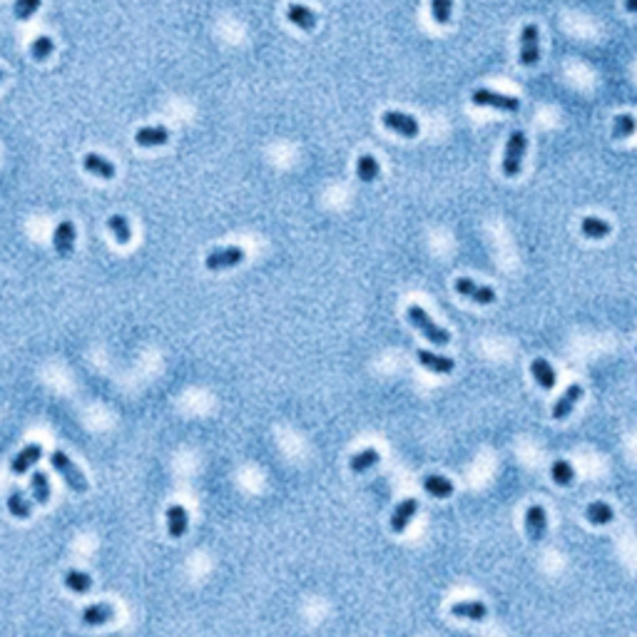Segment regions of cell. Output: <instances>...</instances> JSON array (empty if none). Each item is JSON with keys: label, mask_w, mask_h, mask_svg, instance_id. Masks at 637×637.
I'll list each match as a JSON object with an SVG mask.
<instances>
[{"label": "cell", "mask_w": 637, "mask_h": 637, "mask_svg": "<svg viewBox=\"0 0 637 637\" xmlns=\"http://www.w3.org/2000/svg\"><path fill=\"white\" fill-rule=\"evenodd\" d=\"M406 316H409L411 326H413L418 334H423V339H428L431 344H436V346H448V344H451V334H448V331H446L444 326H438L436 321H433V318L426 314V309H421L418 304L409 307Z\"/></svg>", "instance_id": "cell-1"}, {"label": "cell", "mask_w": 637, "mask_h": 637, "mask_svg": "<svg viewBox=\"0 0 637 637\" xmlns=\"http://www.w3.org/2000/svg\"><path fill=\"white\" fill-rule=\"evenodd\" d=\"M50 463H52V468L63 476L65 485H68L70 490H75V493H87V478L82 476V471L75 466L73 458H70L68 453H63V451H52Z\"/></svg>", "instance_id": "cell-2"}, {"label": "cell", "mask_w": 637, "mask_h": 637, "mask_svg": "<svg viewBox=\"0 0 637 637\" xmlns=\"http://www.w3.org/2000/svg\"><path fill=\"white\" fill-rule=\"evenodd\" d=\"M525 147H528V140H525V132L515 130L511 135L506 145V154H503V175L506 177H518L523 170V157H525Z\"/></svg>", "instance_id": "cell-3"}, {"label": "cell", "mask_w": 637, "mask_h": 637, "mask_svg": "<svg viewBox=\"0 0 637 637\" xmlns=\"http://www.w3.org/2000/svg\"><path fill=\"white\" fill-rule=\"evenodd\" d=\"M471 100H473V105H478V108H495V110H503V112H518V110H520V100H518V97L501 95V92L485 90V87L473 90Z\"/></svg>", "instance_id": "cell-4"}, {"label": "cell", "mask_w": 637, "mask_h": 637, "mask_svg": "<svg viewBox=\"0 0 637 637\" xmlns=\"http://www.w3.org/2000/svg\"><path fill=\"white\" fill-rule=\"evenodd\" d=\"M455 291L461 296H466V299H471V302L481 304V307H488V304L495 302V289L488 284H478L476 279L471 277H461L455 279Z\"/></svg>", "instance_id": "cell-5"}, {"label": "cell", "mask_w": 637, "mask_h": 637, "mask_svg": "<svg viewBox=\"0 0 637 637\" xmlns=\"http://www.w3.org/2000/svg\"><path fill=\"white\" fill-rule=\"evenodd\" d=\"M244 262V249L242 247H222V249H214L207 254L205 267L210 272H224V269L239 267Z\"/></svg>", "instance_id": "cell-6"}, {"label": "cell", "mask_w": 637, "mask_h": 637, "mask_svg": "<svg viewBox=\"0 0 637 637\" xmlns=\"http://www.w3.org/2000/svg\"><path fill=\"white\" fill-rule=\"evenodd\" d=\"M381 122L386 130L396 132V135L401 137H418V132H421V127H418V119L411 117V115L406 112H396V110H388V112L381 115Z\"/></svg>", "instance_id": "cell-7"}, {"label": "cell", "mask_w": 637, "mask_h": 637, "mask_svg": "<svg viewBox=\"0 0 637 637\" xmlns=\"http://www.w3.org/2000/svg\"><path fill=\"white\" fill-rule=\"evenodd\" d=\"M541 60V33L538 25H525L520 35V63L525 68H533Z\"/></svg>", "instance_id": "cell-8"}, {"label": "cell", "mask_w": 637, "mask_h": 637, "mask_svg": "<svg viewBox=\"0 0 637 637\" xmlns=\"http://www.w3.org/2000/svg\"><path fill=\"white\" fill-rule=\"evenodd\" d=\"M525 533H528L530 543H541L548 533V515L546 508L533 503V506L525 511Z\"/></svg>", "instance_id": "cell-9"}, {"label": "cell", "mask_w": 637, "mask_h": 637, "mask_svg": "<svg viewBox=\"0 0 637 637\" xmlns=\"http://www.w3.org/2000/svg\"><path fill=\"white\" fill-rule=\"evenodd\" d=\"M75 239H78L75 224L68 222V219H63V222L55 227V234H52V247H55L57 256L68 259V256L75 251Z\"/></svg>", "instance_id": "cell-10"}, {"label": "cell", "mask_w": 637, "mask_h": 637, "mask_svg": "<svg viewBox=\"0 0 637 637\" xmlns=\"http://www.w3.org/2000/svg\"><path fill=\"white\" fill-rule=\"evenodd\" d=\"M416 511H418V501H416V498H404V501L398 503L391 513V530L393 533H404V530L409 528L411 520H413Z\"/></svg>", "instance_id": "cell-11"}, {"label": "cell", "mask_w": 637, "mask_h": 637, "mask_svg": "<svg viewBox=\"0 0 637 637\" xmlns=\"http://www.w3.org/2000/svg\"><path fill=\"white\" fill-rule=\"evenodd\" d=\"M170 140V130L165 125H145L135 132V142L140 147H162Z\"/></svg>", "instance_id": "cell-12"}, {"label": "cell", "mask_w": 637, "mask_h": 637, "mask_svg": "<svg viewBox=\"0 0 637 637\" xmlns=\"http://www.w3.org/2000/svg\"><path fill=\"white\" fill-rule=\"evenodd\" d=\"M580 398H583V386H578V383L568 386V391L557 398V404L552 406V418H557V421H565V418L573 413V409L578 406V401H580Z\"/></svg>", "instance_id": "cell-13"}, {"label": "cell", "mask_w": 637, "mask_h": 637, "mask_svg": "<svg viewBox=\"0 0 637 637\" xmlns=\"http://www.w3.org/2000/svg\"><path fill=\"white\" fill-rule=\"evenodd\" d=\"M416 358H418V364H421L423 369L433 371V374H453V369H455V361L451 356H441V353L423 351V349L416 353Z\"/></svg>", "instance_id": "cell-14"}, {"label": "cell", "mask_w": 637, "mask_h": 637, "mask_svg": "<svg viewBox=\"0 0 637 637\" xmlns=\"http://www.w3.org/2000/svg\"><path fill=\"white\" fill-rule=\"evenodd\" d=\"M40 455H43V446L40 444H30V446H25L20 453L13 458V463H10V471L15 473V476H23V473H28L30 471V466H35V463L40 461Z\"/></svg>", "instance_id": "cell-15"}, {"label": "cell", "mask_w": 637, "mask_h": 637, "mask_svg": "<svg viewBox=\"0 0 637 637\" xmlns=\"http://www.w3.org/2000/svg\"><path fill=\"white\" fill-rule=\"evenodd\" d=\"M110 620H115V608L110 603H95L90 608L82 610V622L87 627H100L108 625Z\"/></svg>", "instance_id": "cell-16"}, {"label": "cell", "mask_w": 637, "mask_h": 637, "mask_svg": "<svg viewBox=\"0 0 637 637\" xmlns=\"http://www.w3.org/2000/svg\"><path fill=\"white\" fill-rule=\"evenodd\" d=\"M530 374H533L535 383H538L543 391H550V388H555V383H557L555 369L548 364L546 358H535L533 364H530Z\"/></svg>", "instance_id": "cell-17"}, {"label": "cell", "mask_w": 637, "mask_h": 637, "mask_svg": "<svg viewBox=\"0 0 637 637\" xmlns=\"http://www.w3.org/2000/svg\"><path fill=\"white\" fill-rule=\"evenodd\" d=\"M423 490L433 498H448V495H453L455 485L451 478L441 476V473H431V476L423 478Z\"/></svg>", "instance_id": "cell-18"}, {"label": "cell", "mask_w": 637, "mask_h": 637, "mask_svg": "<svg viewBox=\"0 0 637 637\" xmlns=\"http://www.w3.org/2000/svg\"><path fill=\"white\" fill-rule=\"evenodd\" d=\"M189 515L184 511V506H170L167 508V533L170 538H182L187 533Z\"/></svg>", "instance_id": "cell-19"}, {"label": "cell", "mask_w": 637, "mask_h": 637, "mask_svg": "<svg viewBox=\"0 0 637 637\" xmlns=\"http://www.w3.org/2000/svg\"><path fill=\"white\" fill-rule=\"evenodd\" d=\"M82 167H85L90 175L100 177V180H112L115 177V165L110 159H105L103 154H95V152L85 154V157H82Z\"/></svg>", "instance_id": "cell-20"}, {"label": "cell", "mask_w": 637, "mask_h": 637, "mask_svg": "<svg viewBox=\"0 0 637 637\" xmlns=\"http://www.w3.org/2000/svg\"><path fill=\"white\" fill-rule=\"evenodd\" d=\"M451 613L455 617H463V620H485L488 615V605L481 603V600H463V603H455L451 608Z\"/></svg>", "instance_id": "cell-21"}, {"label": "cell", "mask_w": 637, "mask_h": 637, "mask_svg": "<svg viewBox=\"0 0 637 637\" xmlns=\"http://www.w3.org/2000/svg\"><path fill=\"white\" fill-rule=\"evenodd\" d=\"M286 17H289V23H294L296 28H302V30L316 28V13L309 10V8L302 6V3H291V6L286 8Z\"/></svg>", "instance_id": "cell-22"}, {"label": "cell", "mask_w": 637, "mask_h": 637, "mask_svg": "<svg viewBox=\"0 0 637 637\" xmlns=\"http://www.w3.org/2000/svg\"><path fill=\"white\" fill-rule=\"evenodd\" d=\"M585 518L590 520L592 525H610L615 520V511L610 503L605 501H592L590 506L585 508Z\"/></svg>", "instance_id": "cell-23"}, {"label": "cell", "mask_w": 637, "mask_h": 637, "mask_svg": "<svg viewBox=\"0 0 637 637\" xmlns=\"http://www.w3.org/2000/svg\"><path fill=\"white\" fill-rule=\"evenodd\" d=\"M381 175V167H379V159L374 154H361L356 159V177L361 182H376Z\"/></svg>", "instance_id": "cell-24"}, {"label": "cell", "mask_w": 637, "mask_h": 637, "mask_svg": "<svg viewBox=\"0 0 637 637\" xmlns=\"http://www.w3.org/2000/svg\"><path fill=\"white\" fill-rule=\"evenodd\" d=\"M8 511H10V515H15L17 520H28L30 515H33V503L28 501L23 495V490H13L10 495H8Z\"/></svg>", "instance_id": "cell-25"}, {"label": "cell", "mask_w": 637, "mask_h": 637, "mask_svg": "<svg viewBox=\"0 0 637 637\" xmlns=\"http://www.w3.org/2000/svg\"><path fill=\"white\" fill-rule=\"evenodd\" d=\"M63 583H65V587H68V590L78 592V595H85V592H90L92 585H95L90 575L82 573V570H68V573H65V578H63Z\"/></svg>", "instance_id": "cell-26"}, {"label": "cell", "mask_w": 637, "mask_h": 637, "mask_svg": "<svg viewBox=\"0 0 637 637\" xmlns=\"http://www.w3.org/2000/svg\"><path fill=\"white\" fill-rule=\"evenodd\" d=\"M30 490H33V498L38 506H47L50 501V481L43 471H35L30 476Z\"/></svg>", "instance_id": "cell-27"}, {"label": "cell", "mask_w": 637, "mask_h": 637, "mask_svg": "<svg viewBox=\"0 0 637 637\" xmlns=\"http://www.w3.org/2000/svg\"><path fill=\"white\" fill-rule=\"evenodd\" d=\"M379 461H381L379 451H376V448H364V451H358L351 461H349V468H351L353 473H366L369 468H374Z\"/></svg>", "instance_id": "cell-28"}, {"label": "cell", "mask_w": 637, "mask_h": 637, "mask_svg": "<svg viewBox=\"0 0 637 637\" xmlns=\"http://www.w3.org/2000/svg\"><path fill=\"white\" fill-rule=\"evenodd\" d=\"M580 232L585 234L587 239H605L610 232H613V227H610L605 219H600V217H585L580 222Z\"/></svg>", "instance_id": "cell-29"}, {"label": "cell", "mask_w": 637, "mask_h": 637, "mask_svg": "<svg viewBox=\"0 0 637 637\" xmlns=\"http://www.w3.org/2000/svg\"><path fill=\"white\" fill-rule=\"evenodd\" d=\"M550 476H552V481L560 485V488H568V485H573V481H575L573 463L563 461V458H557V461L550 466Z\"/></svg>", "instance_id": "cell-30"}, {"label": "cell", "mask_w": 637, "mask_h": 637, "mask_svg": "<svg viewBox=\"0 0 637 637\" xmlns=\"http://www.w3.org/2000/svg\"><path fill=\"white\" fill-rule=\"evenodd\" d=\"M108 229L112 232V237L117 239V244H130L132 239V229H130V222H127L122 214H112L108 219Z\"/></svg>", "instance_id": "cell-31"}, {"label": "cell", "mask_w": 637, "mask_h": 637, "mask_svg": "<svg viewBox=\"0 0 637 637\" xmlns=\"http://www.w3.org/2000/svg\"><path fill=\"white\" fill-rule=\"evenodd\" d=\"M637 130V119L632 115H617L615 117V125H613V137L615 140H627L632 137Z\"/></svg>", "instance_id": "cell-32"}, {"label": "cell", "mask_w": 637, "mask_h": 637, "mask_svg": "<svg viewBox=\"0 0 637 637\" xmlns=\"http://www.w3.org/2000/svg\"><path fill=\"white\" fill-rule=\"evenodd\" d=\"M431 15L438 25H448L453 15V0H431Z\"/></svg>", "instance_id": "cell-33"}, {"label": "cell", "mask_w": 637, "mask_h": 637, "mask_svg": "<svg viewBox=\"0 0 637 637\" xmlns=\"http://www.w3.org/2000/svg\"><path fill=\"white\" fill-rule=\"evenodd\" d=\"M52 50H55V45H52V40L47 38V35L35 38L33 45H30V55H33L35 60H47V57L52 55Z\"/></svg>", "instance_id": "cell-34"}, {"label": "cell", "mask_w": 637, "mask_h": 637, "mask_svg": "<svg viewBox=\"0 0 637 637\" xmlns=\"http://www.w3.org/2000/svg\"><path fill=\"white\" fill-rule=\"evenodd\" d=\"M40 3H43V0H15V3H13V15H15L17 20H30V17L38 13Z\"/></svg>", "instance_id": "cell-35"}, {"label": "cell", "mask_w": 637, "mask_h": 637, "mask_svg": "<svg viewBox=\"0 0 637 637\" xmlns=\"http://www.w3.org/2000/svg\"><path fill=\"white\" fill-rule=\"evenodd\" d=\"M627 13H637V0H625Z\"/></svg>", "instance_id": "cell-36"}, {"label": "cell", "mask_w": 637, "mask_h": 637, "mask_svg": "<svg viewBox=\"0 0 637 637\" xmlns=\"http://www.w3.org/2000/svg\"><path fill=\"white\" fill-rule=\"evenodd\" d=\"M3 78H6V73H3V70H0V80H3Z\"/></svg>", "instance_id": "cell-37"}]
</instances>
